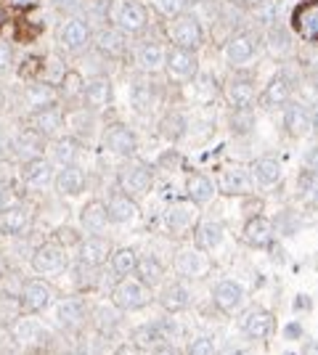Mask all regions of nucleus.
<instances>
[{"label":"nucleus","mask_w":318,"mask_h":355,"mask_svg":"<svg viewBox=\"0 0 318 355\" xmlns=\"http://www.w3.org/2000/svg\"><path fill=\"white\" fill-rule=\"evenodd\" d=\"M112 24L122 35H143L149 27V11L138 0H117L112 5Z\"/></svg>","instance_id":"nucleus-1"},{"label":"nucleus","mask_w":318,"mask_h":355,"mask_svg":"<svg viewBox=\"0 0 318 355\" xmlns=\"http://www.w3.org/2000/svg\"><path fill=\"white\" fill-rule=\"evenodd\" d=\"M154 297H151V286H146L143 281L138 278H119L117 284H114V289H112V302H114V308L117 310H140V308H146L149 302H151Z\"/></svg>","instance_id":"nucleus-2"},{"label":"nucleus","mask_w":318,"mask_h":355,"mask_svg":"<svg viewBox=\"0 0 318 355\" xmlns=\"http://www.w3.org/2000/svg\"><path fill=\"white\" fill-rule=\"evenodd\" d=\"M117 180H119V191H122V194H127L130 199H140L151 191V186H154V173H151V167L143 164V162H130V164H125V167L119 170Z\"/></svg>","instance_id":"nucleus-3"},{"label":"nucleus","mask_w":318,"mask_h":355,"mask_svg":"<svg viewBox=\"0 0 318 355\" xmlns=\"http://www.w3.org/2000/svg\"><path fill=\"white\" fill-rule=\"evenodd\" d=\"M167 35L173 40V45L178 48H188V51H197L204 45V29L194 16L188 14H180L175 19H170L167 24Z\"/></svg>","instance_id":"nucleus-4"},{"label":"nucleus","mask_w":318,"mask_h":355,"mask_svg":"<svg viewBox=\"0 0 318 355\" xmlns=\"http://www.w3.org/2000/svg\"><path fill=\"white\" fill-rule=\"evenodd\" d=\"M173 268H175V273H178L180 278H186V281H199V278L210 276L212 262H210L207 252H201L197 247H188V249H180L178 255H175Z\"/></svg>","instance_id":"nucleus-5"},{"label":"nucleus","mask_w":318,"mask_h":355,"mask_svg":"<svg viewBox=\"0 0 318 355\" xmlns=\"http://www.w3.org/2000/svg\"><path fill=\"white\" fill-rule=\"evenodd\" d=\"M90 38H93L90 24H88L85 19H80V16L66 19L64 24H61V29H59L61 51H66L69 56H77V53H82V51L90 45Z\"/></svg>","instance_id":"nucleus-6"},{"label":"nucleus","mask_w":318,"mask_h":355,"mask_svg":"<svg viewBox=\"0 0 318 355\" xmlns=\"http://www.w3.org/2000/svg\"><path fill=\"white\" fill-rule=\"evenodd\" d=\"M101 143H103V149H106L109 154H114V157H133V154L138 151V138H136V133H133L127 125H122V122L109 125V127L103 130V136H101Z\"/></svg>","instance_id":"nucleus-7"},{"label":"nucleus","mask_w":318,"mask_h":355,"mask_svg":"<svg viewBox=\"0 0 318 355\" xmlns=\"http://www.w3.org/2000/svg\"><path fill=\"white\" fill-rule=\"evenodd\" d=\"M80 99H82L85 109H88L90 114L106 112V109L112 106V99H114V90H112L109 77H103V75L90 77L85 85H82V96H80Z\"/></svg>","instance_id":"nucleus-8"},{"label":"nucleus","mask_w":318,"mask_h":355,"mask_svg":"<svg viewBox=\"0 0 318 355\" xmlns=\"http://www.w3.org/2000/svg\"><path fill=\"white\" fill-rule=\"evenodd\" d=\"M197 69H199L197 53H194V51H188V48H178V45H173V48L164 53V72H167L173 79H178V82H188V79H194L197 77Z\"/></svg>","instance_id":"nucleus-9"},{"label":"nucleus","mask_w":318,"mask_h":355,"mask_svg":"<svg viewBox=\"0 0 318 355\" xmlns=\"http://www.w3.org/2000/svg\"><path fill=\"white\" fill-rule=\"evenodd\" d=\"M19 305H21V313H27V316L42 313L51 305V286H48V281H42V278L24 281L19 292Z\"/></svg>","instance_id":"nucleus-10"},{"label":"nucleus","mask_w":318,"mask_h":355,"mask_svg":"<svg viewBox=\"0 0 318 355\" xmlns=\"http://www.w3.org/2000/svg\"><path fill=\"white\" fill-rule=\"evenodd\" d=\"M32 268L38 271L40 276H59L66 268V252L64 247L56 241H45L40 244L32 255Z\"/></svg>","instance_id":"nucleus-11"},{"label":"nucleus","mask_w":318,"mask_h":355,"mask_svg":"<svg viewBox=\"0 0 318 355\" xmlns=\"http://www.w3.org/2000/svg\"><path fill=\"white\" fill-rule=\"evenodd\" d=\"M255 56H258V38L252 32H236L234 38L225 42V61L234 69H241V66L252 64Z\"/></svg>","instance_id":"nucleus-12"},{"label":"nucleus","mask_w":318,"mask_h":355,"mask_svg":"<svg viewBox=\"0 0 318 355\" xmlns=\"http://www.w3.org/2000/svg\"><path fill=\"white\" fill-rule=\"evenodd\" d=\"M21 183L27 186V188H32V191H42V188H48L51 183H53V167H51V162L42 157H35V159H27V162H21Z\"/></svg>","instance_id":"nucleus-13"},{"label":"nucleus","mask_w":318,"mask_h":355,"mask_svg":"<svg viewBox=\"0 0 318 355\" xmlns=\"http://www.w3.org/2000/svg\"><path fill=\"white\" fill-rule=\"evenodd\" d=\"M164 53H167V48L159 40H143L133 53L136 69L143 75H157L159 69H164Z\"/></svg>","instance_id":"nucleus-14"},{"label":"nucleus","mask_w":318,"mask_h":355,"mask_svg":"<svg viewBox=\"0 0 318 355\" xmlns=\"http://www.w3.org/2000/svg\"><path fill=\"white\" fill-rule=\"evenodd\" d=\"M194 223H197V210H194V204H186V201H175V204H170V207L162 212V225H164V231L173 234V236L186 234Z\"/></svg>","instance_id":"nucleus-15"},{"label":"nucleus","mask_w":318,"mask_h":355,"mask_svg":"<svg viewBox=\"0 0 318 355\" xmlns=\"http://www.w3.org/2000/svg\"><path fill=\"white\" fill-rule=\"evenodd\" d=\"M295 29L302 40L308 42H318V0H305L299 3L292 14Z\"/></svg>","instance_id":"nucleus-16"},{"label":"nucleus","mask_w":318,"mask_h":355,"mask_svg":"<svg viewBox=\"0 0 318 355\" xmlns=\"http://www.w3.org/2000/svg\"><path fill=\"white\" fill-rule=\"evenodd\" d=\"M29 127L38 130L42 138H56L64 127V112H61L56 103L45 106V109H38L29 114Z\"/></svg>","instance_id":"nucleus-17"},{"label":"nucleus","mask_w":318,"mask_h":355,"mask_svg":"<svg viewBox=\"0 0 318 355\" xmlns=\"http://www.w3.org/2000/svg\"><path fill=\"white\" fill-rule=\"evenodd\" d=\"M103 207H106L109 223H117V225L133 223V220L138 217V204H136V199H130L127 194H122L119 188L109 194V199L103 201Z\"/></svg>","instance_id":"nucleus-18"},{"label":"nucleus","mask_w":318,"mask_h":355,"mask_svg":"<svg viewBox=\"0 0 318 355\" xmlns=\"http://www.w3.org/2000/svg\"><path fill=\"white\" fill-rule=\"evenodd\" d=\"M56 321H59V326L69 329V332L80 329V326L88 321V308H85V302H82L80 297H61L59 302H56Z\"/></svg>","instance_id":"nucleus-19"},{"label":"nucleus","mask_w":318,"mask_h":355,"mask_svg":"<svg viewBox=\"0 0 318 355\" xmlns=\"http://www.w3.org/2000/svg\"><path fill=\"white\" fill-rule=\"evenodd\" d=\"M109 252H112V244L99 234V236H88L80 241L77 260L85 268H101L109 260Z\"/></svg>","instance_id":"nucleus-20"},{"label":"nucleus","mask_w":318,"mask_h":355,"mask_svg":"<svg viewBox=\"0 0 318 355\" xmlns=\"http://www.w3.org/2000/svg\"><path fill=\"white\" fill-rule=\"evenodd\" d=\"M29 225H32V212H29V207H24L19 201L0 212V234L3 236H21L29 231Z\"/></svg>","instance_id":"nucleus-21"},{"label":"nucleus","mask_w":318,"mask_h":355,"mask_svg":"<svg viewBox=\"0 0 318 355\" xmlns=\"http://www.w3.org/2000/svg\"><path fill=\"white\" fill-rule=\"evenodd\" d=\"M289 96H292V77L286 72H276L271 77V82L265 85V90L260 96V103L265 109H278V106L289 103Z\"/></svg>","instance_id":"nucleus-22"},{"label":"nucleus","mask_w":318,"mask_h":355,"mask_svg":"<svg viewBox=\"0 0 318 355\" xmlns=\"http://www.w3.org/2000/svg\"><path fill=\"white\" fill-rule=\"evenodd\" d=\"M252 175H249V170H244V167H228V170H223L220 173V180H218V188L225 194V197H247L249 191H252Z\"/></svg>","instance_id":"nucleus-23"},{"label":"nucleus","mask_w":318,"mask_h":355,"mask_svg":"<svg viewBox=\"0 0 318 355\" xmlns=\"http://www.w3.org/2000/svg\"><path fill=\"white\" fill-rule=\"evenodd\" d=\"M225 99L234 109H249L255 99H258V90H255V82L252 77H244V75H236V77L228 79L225 85Z\"/></svg>","instance_id":"nucleus-24"},{"label":"nucleus","mask_w":318,"mask_h":355,"mask_svg":"<svg viewBox=\"0 0 318 355\" xmlns=\"http://www.w3.org/2000/svg\"><path fill=\"white\" fill-rule=\"evenodd\" d=\"M21 103L29 109V114L38 112V109H45V106L56 103V88L42 82V79H29L24 93H21Z\"/></svg>","instance_id":"nucleus-25"},{"label":"nucleus","mask_w":318,"mask_h":355,"mask_svg":"<svg viewBox=\"0 0 318 355\" xmlns=\"http://www.w3.org/2000/svg\"><path fill=\"white\" fill-rule=\"evenodd\" d=\"M90 42L96 45V51H99L101 56H106V59H122V53H125V35L119 32L114 24L96 29V35L90 38Z\"/></svg>","instance_id":"nucleus-26"},{"label":"nucleus","mask_w":318,"mask_h":355,"mask_svg":"<svg viewBox=\"0 0 318 355\" xmlns=\"http://www.w3.org/2000/svg\"><path fill=\"white\" fill-rule=\"evenodd\" d=\"M225 241V228L218 220H201L194 225V247L201 252H212Z\"/></svg>","instance_id":"nucleus-27"},{"label":"nucleus","mask_w":318,"mask_h":355,"mask_svg":"<svg viewBox=\"0 0 318 355\" xmlns=\"http://www.w3.org/2000/svg\"><path fill=\"white\" fill-rule=\"evenodd\" d=\"M276 332V316L271 310H252L244 321V334L255 342H265Z\"/></svg>","instance_id":"nucleus-28"},{"label":"nucleus","mask_w":318,"mask_h":355,"mask_svg":"<svg viewBox=\"0 0 318 355\" xmlns=\"http://www.w3.org/2000/svg\"><path fill=\"white\" fill-rule=\"evenodd\" d=\"M80 225H82V231H85L88 236L103 234V228L109 225V215H106L103 201H99V199L88 201V204L82 207V212H80Z\"/></svg>","instance_id":"nucleus-29"},{"label":"nucleus","mask_w":318,"mask_h":355,"mask_svg":"<svg viewBox=\"0 0 318 355\" xmlns=\"http://www.w3.org/2000/svg\"><path fill=\"white\" fill-rule=\"evenodd\" d=\"M252 183L260 188H271L281 180V162L276 157H258L249 167Z\"/></svg>","instance_id":"nucleus-30"},{"label":"nucleus","mask_w":318,"mask_h":355,"mask_svg":"<svg viewBox=\"0 0 318 355\" xmlns=\"http://www.w3.org/2000/svg\"><path fill=\"white\" fill-rule=\"evenodd\" d=\"M11 146H14V154H16L21 162L35 159V157H42V154H45V138L40 136L38 130H32V127L21 130L19 136L14 138Z\"/></svg>","instance_id":"nucleus-31"},{"label":"nucleus","mask_w":318,"mask_h":355,"mask_svg":"<svg viewBox=\"0 0 318 355\" xmlns=\"http://www.w3.org/2000/svg\"><path fill=\"white\" fill-rule=\"evenodd\" d=\"M284 130H286L292 138L308 136V130H310V112H308L302 103L289 101L286 109H284Z\"/></svg>","instance_id":"nucleus-32"},{"label":"nucleus","mask_w":318,"mask_h":355,"mask_svg":"<svg viewBox=\"0 0 318 355\" xmlns=\"http://www.w3.org/2000/svg\"><path fill=\"white\" fill-rule=\"evenodd\" d=\"M241 297H244L241 284L231 281V278H223V281H218V284L212 286V302H215V308L223 310V313H228V310L238 308Z\"/></svg>","instance_id":"nucleus-33"},{"label":"nucleus","mask_w":318,"mask_h":355,"mask_svg":"<svg viewBox=\"0 0 318 355\" xmlns=\"http://www.w3.org/2000/svg\"><path fill=\"white\" fill-rule=\"evenodd\" d=\"M186 194H188V201H191V204L201 207V204H210V201L215 199L218 186L212 183V178L194 173V175H188V180H186Z\"/></svg>","instance_id":"nucleus-34"},{"label":"nucleus","mask_w":318,"mask_h":355,"mask_svg":"<svg viewBox=\"0 0 318 355\" xmlns=\"http://www.w3.org/2000/svg\"><path fill=\"white\" fill-rule=\"evenodd\" d=\"M244 241L249 244V247H268L271 241H273V223L271 220H265V217H249L247 223H244Z\"/></svg>","instance_id":"nucleus-35"},{"label":"nucleus","mask_w":318,"mask_h":355,"mask_svg":"<svg viewBox=\"0 0 318 355\" xmlns=\"http://www.w3.org/2000/svg\"><path fill=\"white\" fill-rule=\"evenodd\" d=\"M56 191L61 197H77L85 191V173L77 164H66L56 173Z\"/></svg>","instance_id":"nucleus-36"},{"label":"nucleus","mask_w":318,"mask_h":355,"mask_svg":"<svg viewBox=\"0 0 318 355\" xmlns=\"http://www.w3.org/2000/svg\"><path fill=\"white\" fill-rule=\"evenodd\" d=\"M188 302H191V292H188V286L180 284V281L167 284V286L162 289V295H159V305H162L167 313H180V310H186Z\"/></svg>","instance_id":"nucleus-37"},{"label":"nucleus","mask_w":318,"mask_h":355,"mask_svg":"<svg viewBox=\"0 0 318 355\" xmlns=\"http://www.w3.org/2000/svg\"><path fill=\"white\" fill-rule=\"evenodd\" d=\"M109 271L114 278H125V276H133L136 273V262H138V255L136 249L130 247H119V249H112L109 252Z\"/></svg>","instance_id":"nucleus-38"},{"label":"nucleus","mask_w":318,"mask_h":355,"mask_svg":"<svg viewBox=\"0 0 318 355\" xmlns=\"http://www.w3.org/2000/svg\"><path fill=\"white\" fill-rule=\"evenodd\" d=\"M77 157H80V143L77 138H72V136H61L51 143V159L61 164V167H66V164H77Z\"/></svg>","instance_id":"nucleus-39"},{"label":"nucleus","mask_w":318,"mask_h":355,"mask_svg":"<svg viewBox=\"0 0 318 355\" xmlns=\"http://www.w3.org/2000/svg\"><path fill=\"white\" fill-rule=\"evenodd\" d=\"M136 273H138V281H143L146 286H157L159 281L164 278V265H162L159 257L143 255L138 257V262H136Z\"/></svg>","instance_id":"nucleus-40"},{"label":"nucleus","mask_w":318,"mask_h":355,"mask_svg":"<svg viewBox=\"0 0 318 355\" xmlns=\"http://www.w3.org/2000/svg\"><path fill=\"white\" fill-rule=\"evenodd\" d=\"M11 332H14V339H16L19 345H27V347H29V345H38L40 339H42V334H45V332H42V326H40L32 316L19 318V321L14 323V329H11Z\"/></svg>","instance_id":"nucleus-41"},{"label":"nucleus","mask_w":318,"mask_h":355,"mask_svg":"<svg viewBox=\"0 0 318 355\" xmlns=\"http://www.w3.org/2000/svg\"><path fill=\"white\" fill-rule=\"evenodd\" d=\"M130 101H133L136 112H149L154 106V88L149 82H143V79L140 82L136 79L133 88H130Z\"/></svg>","instance_id":"nucleus-42"},{"label":"nucleus","mask_w":318,"mask_h":355,"mask_svg":"<svg viewBox=\"0 0 318 355\" xmlns=\"http://www.w3.org/2000/svg\"><path fill=\"white\" fill-rule=\"evenodd\" d=\"M299 197L308 199V201H318V175L310 170H302L297 180Z\"/></svg>","instance_id":"nucleus-43"},{"label":"nucleus","mask_w":318,"mask_h":355,"mask_svg":"<svg viewBox=\"0 0 318 355\" xmlns=\"http://www.w3.org/2000/svg\"><path fill=\"white\" fill-rule=\"evenodd\" d=\"M162 133H164L167 138H180V136L186 133V117L178 114V112H170L167 117L162 119Z\"/></svg>","instance_id":"nucleus-44"},{"label":"nucleus","mask_w":318,"mask_h":355,"mask_svg":"<svg viewBox=\"0 0 318 355\" xmlns=\"http://www.w3.org/2000/svg\"><path fill=\"white\" fill-rule=\"evenodd\" d=\"M162 342V334H159V326H143V329H136V334H133V345L136 347H154Z\"/></svg>","instance_id":"nucleus-45"},{"label":"nucleus","mask_w":318,"mask_h":355,"mask_svg":"<svg viewBox=\"0 0 318 355\" xmlns=\"http://www.w3.org/2000/svg\"><path fill=\"white\" fill-rule=\"evenodd\" d=\"M191 5V0H157V11L167 19H175L180 14H186Z\"/></svg>","instance_id":"nucleus-46"},{"label":"nucleus","mask_w":318,"mask_h":355,"mask_svg":"<svg viewBox=\"0 0 318 355\" xmlns=\"http://www.w3.org/2000/svg\"><path fill=\"white\" fill-rule=\"evenodd\" d=\"M186 355H218L215 339H212V336H197V339L188 345Z\"/></svg>","instance_id":"nucleus-47"},{"label":"nucleus","mask_w":318,"mask_h":355,"mask_svg":"<svg viewBox=\"0 0 318 355\" xmlns=\"http://www.w3.org/2000/svg\"><path fill=\"white\" fill-rule=\"evenodd\" d=\"M252 114H249V109H234V130L236 133H249L252 130Z\"/></svg>","instance_id":"nucleus-48"},{"label":"nucleus","mask_w":318,"mask_h":355,"mask_svg":"<svg viewBox=\"0 0 318 355\" xmlns=\"http://www.w3.org/2000/svg\"><path fill=\"white\" fill-rule=\"evenodd\" d=\"M268 45L278 51V53H284V51H289V35L284 32V29H273L271 32V40H268Z\"/></svg>","instance_id":"nucleus-49"},{"label":"nucleus","mask_w":318,"mask_h":355,"mask_svg":"<svg viewBox=\"0 0 318 355\" xmlns=\"http://www.w3.org/2000/svg\"><path fill=\"white\" fill-rule=\"evenodd\" d=\"M16 201H19L16 191H14L8 183H0V212H3V210H8V207H14Z\"/></svg>","instance_id":"nucleus-50"},{"label":"nucleus","mask_w":318,"mask_h":355,"mask_svg":"<svg viewBox=\"0 0 318 355\" xmlns=\"http://www.w3.org/2000/svg\"><path fill=\"white\" fill-rule=\"evenodd\" d=\"M11 61H14V51H11V45L0 40V75L11 66Z\"/></svg>","instance_id":"nucleus-51"},{"label":"nucleus","mask_w":318,"mask_h":355,"mask_svg":"<svg viewBox=\"0 0 318 355\" xmlns=\"http://www.w3.org/2000/svg\"><path fill=\"white\" fill-rule=\"evenodd\" d=\"M151 355H183V353H180L175 345H170V342H159V345L151 347Z\"/></svg>","instance_id":"nucleus-52"},{"label":"nucleus","mask_w":318,"mask_h":355,"mask_svg":"<svg viewBox=\"0 0 318 355\" xmlns=\"http://www.w3.org/2000/svg\"><path fill=\"white\" fill-rule=\"evenodd\" d=\"M305 170H310V173L318 175V146L313 151H308V157H305Z\"/></svg>","instance_id":"nucleus-53"},{"label":"nucleus","mask_w":318,"mask_h":355,"mask_svg":"<svg viewBox=\"0 0 318 355\" xmlns=\"http://www.w3.org/2000/svg\"><path fill=\"white\" fill-rule=\"evenodd\" d=\"M40 0H8V5L11 8H16V11H27V8H35Z\"/></svg>","instance_id":"nucleus-54"},{"label":"nucleus","mask_w":318,"mask_h":355,"mask_svg":"<svg viewBox=\"0 0 318 355\" xmlns=\"http://www.w3.org/2000/svg\"><path fill=\"white\" fill-rule=\"evenodd\" d=\"M114 355H136V347L133 345H119L117 350H114Z\"/></svg>","instance_id":"nucleus-55"},{"label":"nucleus","mask_w":318,"mask_h":355,"mask_svg":"<svg viewBox=\"0 0 318 355\" xmlns=\"http://www.w3.org/2000/svg\"><path fill=\"white\" fill-rule=\"evenodd\" d=\"M231 3H236L241 8H255V5H260L262 0H231Z\"/></svg>","instance_id":"nucleus-56"},{"label":"nucleus","mask_w":318,"mask_h":355,"mask_svg":"<svg viewBox=\"0 0 318 355\" xmlns=\"http://www.w3.org/2000/svg\"><path fill=\"white\" fill-rule=\"evenodd\" d=\"M310 127H316L318 130V101L313 103V109H310Z\"/></svg>","instance_id":"nucleus-57"},{"label":"nucleus","mask_w":318,"mask_h":355,"mask_svg":"<svg viewBox=\"0 0 318 355\" xmlns=\"http://www.w3.org/2000/svg\"><path fill=\"white\" fill-rule=\"evenodd\" d=\"M8 149H11V143L5 140V136H0V159L5 157V151H8Z\"/></svg>","instance_id":"nucleus-58"},{"label":"nucleus","mask_w":318,"mask_h":355,"mask_svg":"<svg viewBox=\"0 0 318 355\" xmlns=\"http://www.w3.org/2000/svg\"><path fill=\"white\" fill-rule=\"evenodd\" d=\"M302 355H318V342H310V345L302 350Z\"/></svg>","instance_id":"nucleus-59"},{"label":"nucleus","mask_w":318,"mask_h":355,"mask_svg":"<svg viewBox=\"0 0 318 355\" xmlns=\"http://www.w3.org/2000/svg\"><path fill=\"white\" fill-rule=\"evenodd\" d=\"M3 27H5V8L0 5V29H3Z\"/></svg>","instance_id":"nucleus-60"},{"label":"nucleus","mask_w":318,"mask_h":355,"mask_svg":"<svg viewBox=\"0 0 318 355\" xmlns=\"http://www.w3.org/2000/svg\"><path fill=\"white\" fill-rule=\"evenodd\" d=\"M3 273H5V257L0 255V276H3Z\"/></svg>","instance_id":"nucleus-61"},{"label":"nucleus","mask_w":318,"mask_h":355,"mask_svg":"<svg viewBox=\"0 0 318 355\" xmlns=\"http://www.w3.org/2000/svg\"><path fill=\"white\" fill-rule=\"evenodd\" d=\"M228 355H247L244 350H234V353H228Z\"/></svg>","instance_id":"nucleus-62"}]
</instances>
